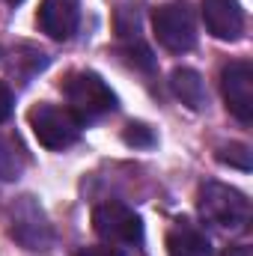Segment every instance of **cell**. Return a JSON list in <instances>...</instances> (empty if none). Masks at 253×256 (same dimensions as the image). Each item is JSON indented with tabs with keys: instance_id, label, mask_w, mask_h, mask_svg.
Returning <instances> with one entry per match:
<instances>
[{
	"instance_id": "cell-3",
	"label": "cell",
	"mask_w": 253,
	"mask_h": 256,
	"mask_svg": "<svg viewBox=\"0 0 253 256\" xmlns=\"http://www.w3.org/2000/svg\"><path fill=\"white\" fill-rule=\"evenodd\" d=\"M152 27H155V39L170 54H185L196 45V15L188 0H173L155 9Z\"/></svg>"
},
{
	"instance_id": "cell-13",
	"label": "cell",
	"mask_w": 253,
	"mask_h": 256,
	"mask_svg": "<svg viewBox=\"0 0 253 256\" xmlns=\"http://www.w3.org/2000/svg\"><path fill=\"white\" fill-rule=\"evenodd\" d=\"M218 161H224L230 167H238V170H250V146H244V143L220 146L218 149Z\"/></svg>"
},
{
	"instance_id": "cell-8",
	"label": "cell",
	"mask_w": 253,
	"mask_h": 256,
	"mask_svg": "<svg viewBox=\"0 0 253 256\" xmlns=\"http://www.w3.org/2000/svg\"><path fill=\"white\" fill-rule=\"evenodd\" d=\"M202 21L214 39L236 42L244 33V9L238 0H202Z\"/></svg>"
},
{
	"instance_id": "cell-1",
	"label": "cell",
	"mask_w": 253,
	"mask_h": 256,
	"mask_svg": "<svg viewBox=\"0 0 253 256\" xmlns=\"http://www.w3.org/2000/svg\"><path fill=\"white\" fill-rule=\"evenodd\" d=\"M66 102H68V110L84 122H92V120H102L104 114H110L116 108V96L114 90L96 74V72H74L68 74L63 84Z\"/></svg>"
},
{
	"instance_id": "cell-7",
	"label": "cell",
	"mask_w": 253,
	"mask_h": 256,
	"mask_svg": "<svg viewBox=\"0 0 253 256\" xmlns=\"http://www.w3.org/2000/svg\"><path fill=\"white\" fill-rule=\"evenodd\" d=\"M12 238H18L30 250H45L51 244V230L45 224V214L42 208H36L30 196H24V202L12 208Z\"/></svg>"
},
{
	"instance_id": "cell-10",
	"label": "cell",
	"mask_w": 253,
	"mask_h": 256,
	"mask_svg": "<svg viewBox=\"0 0 253 256\" xmlns=\"http://www.w3.org/2000/svg\"><path fill=\"white\" fill-rule=\"evenodd\" d=\"M167 254L170 256H212V242L202 230L188 220H176L167 232Z\"/></svg>"
},
{
	"instance_id": "cell-14",
	"label": "cell",
	"mask_w": 253,
	"mask_h": 256,
	"mask_svg": "<svg viewBox=\"0 0 253 256\" xmlns=\"http://www.w3.org/2000/svg\"><path fill=\"white\" fill-rule=\"evenodd\" d=\"M152 140H155V137H152V131H149L146 126H134V122L128 126L126 143H134V146H152Z\"/></svg>"
},
{
	"instance_id": "cell-17",
	"label": "cell",
	"mask_w": 253,
	"mask_h": 256,
	"mask_svg": "<svg viewBox=\"0 0 253 256\" xmlns=\"http://www.w3.org/2000/svg\"><path fill=\"white\" fill-rule=\"evenodd\" d=\"M6 3H9V6H18V3H24V0H6Z\"/></svg>"
},
{
	"instance_id": "cell-6",
	"label": "cell",
	"mask_w": 253,
	"mask_h": 256,
	"mask_svg": "<svg viewBox=\"0 0 253 256\" xmlns=\"http://www.w3.org/2000/svg\"><path fill=\"white\" fill-rule=\"evenodd\" d=\"M224 80V98L230 114L238 122L253 120V66L248 60H232L220 74Z\"/></svg>"
},
{
	"instance_id": "cell-4",
	"label": "cell",
	"mask_w": 253,
	"mask_h": 256,
	"mask_svg": "<svg viewBox=\"0 0 253 256\" xmlns=\"http://www.w3.org/2000/svg\"><path fill=\"white\" fill-rule=\"evenodd\" d=\"M30 128L45 149H68L80 137V120L57 104H39L30 110Z\"/></svg>"
},
{
	"instance_id": "cell-15",
	"label": "cell",
	"mask_w": 253,
	"mask_h": 256,
	"mask_svg": "<svg viewBox=\"0 0 253 256\" xmlns=\"http://www.w3.org/2000/svg\"><path fill=\"white\" fill-rule=\"evenodd\" d=\"M12 104H15L12 90H9L6 84H0V122H6V120L12 116Z\"/></svg>"
},
{
	"instance_id": "cell-2",
	"label": "cell",
	"mask_w": 253,
	"mask_h": 256,
	"mask_svg": "<svg viewBox=\"0 0 253 256\" xmlns=\"http://www.w3.org/2000/svg\"><path fill=\"white\" fill-rule=\"evenodd\" d=\"M200 214L220 230H244L250 220V200L230 185L208 182L200 191Z\"/></svg>"
},
{
	"instance_id": "cell-11",
	"label": "cell",
	"mask_w": 253,
	"mask_h": 256,
	"mask_svg": "<svg viewBox=\"0 0 253 256\" xmlns=\"http://www.w3.org/2000/svg\"><path fill=\"white\" fill-rule=\"evenodd\" d=\"M170 86H173L176 98H179L182 104H188L190 110L206 108V84H202V78H200L194 68H173Z\"/></svg>"
},
{
	"instance_id": "cell-5",
	"label": "cell",
	"mask_w": 253,
	"mask_h": 256,
	"mask_svg": "<svg viewBox=\"0 0 253 256\" xmlns=\"http://www.w3.org/2000/svg\"><path fill=\"white\" fill-rule=\"evenodd\" d=\"M92 230L108 244H140L143 242V224L126 202L108 200L92 208Z\"/></svg>"
},
{
	"instance_id": "cell-16",
	"label": "cell",
	"mask_w": 253,
	"mask_h": 256,
	"mask_svg": "<svg viewBox=\"0 0 253 256\" xmlns=\"http://www.w3.org/2000/svg\"><path fill=\"white\" fill-rule=\"evenodd\" d=\"M78 256H126V254H120L116 248H104V244H98V248H84Z\"/></svg>"
},
{
	"instance_id": "cell-12",
	"label": "cell",
	"mask_w": 253,
	"mask_h": 256,
	"mask_svg": "<svg viewBox=\"0 0 253 256\" xmlns=\"http://www.w3.org/2000/svg\"><path fill=\"white\" fill-rule=\"evenodd\" d=\"M24 170V158H21V149L9 140V137H0V179L3 182H12L18 179Z\"/></svg>"
},
{
	"instance_id": "cell-9",
	"label": "cell",
	"mask_w": 253,
	"mask_h": 256,
	"mask_svg": "<svg viewBox=\"0 0 253 256\" xmlns=\"http://www.w3.org/2000/svg\"><path fill=\"white\" fill-rule=\"evenodd\" d=\"M42 33H48L51 39H68L78 30V3L74 0H42L39 15H36Z\"/></svg>"
}]
</instances>
